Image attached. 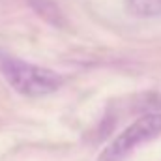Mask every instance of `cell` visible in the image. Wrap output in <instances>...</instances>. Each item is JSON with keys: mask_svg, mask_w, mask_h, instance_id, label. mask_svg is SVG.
Listing matches in <instances>:
<instances>
[{"mask_svg": "<svg viewBox=\"0 0 161 161\" xmlns=\"http://www.w3.org/2000/svg\"><path fill=\"white\" fill-rule=\"evenodd\" d=\"M0 73L15 92L28 97L49 96L56 92L64 82L56 71L30 64L6 51H0Z\"/></svg>", "mask_w": 161, "mask_h": 161, "instance_id": "6da1fadb", "label": "cell"}, {"mask_svg": "<svg viewBox=\"0 0 161 161\" xmlns=\"http://www.w3.org/2000/svg\"><path fill=\"white\" fill-rule=\"evenodd\" d=\"M161 135V113H150L129 124L118 137H114L105 150L101 152L99 161H124L139 146L158 139Z\"/></svg>", "mask_w": 161, "mask_h": 161, "instance_id": "7a4b0ae2", "label": "cell"}, {"mask_svg": "<svg viewBox=\"0 0 161 161\" xmlns=\"http://www.w3.org/2000/svg\"><path fill=\"white\" fill-rule=\"evenodd\" d=\"M125 9L137 17H161V0H124Z\"/></svg>", "mask_w": 161, "mask_h": 161, "instance_id": "3957f363", "label": "cell"}, {"mask_svg": "<svg viewBox=\"0 0 161 161\" xmlns=\"http://www.w3.org/2000/svg\"><path fill=\"white\" fill-rule=\"evenodd\" d=\"M30 4L34 6L36 13H40L45 21H49L54 26H62V23H64L62 21V13L53 2H49V0H30Z\"/></svg>", "mask_w": 161, "mask_h": 161, "instance_id": "277c9868", "label": "cell"}]
</instances>
